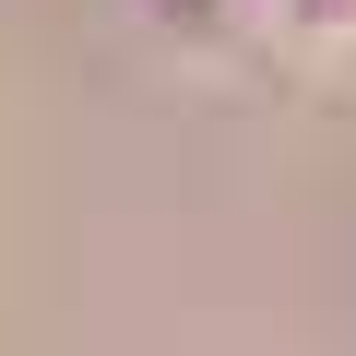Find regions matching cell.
<instances>
[{"instance_id": "3", "label": "cell", "mask_w": 356, "mask_h": 356, "mask_svg": "<svg viewBox=\"0 0 356 356\" xmlns=\"http://www.w3.org/2000/svg\"><path fill=\"white\" fill-rule=\"evenodd\" d=\"M250 13H261V36H285V0H250Z\"/></svg>"}, {"instance_id": "2", "label": "cell", "mask_w": 356, "mask_h": 356, "mask_svg": "<svg viewBox=\"0 0 356 356\" xmlns=\"http://www.w3.org/2000/svg\"><path fill=\"white\" fill-rule=\"evenodd\" d=\"M285 48H309V60L356 48V0H285Z\"/></svg>"}, {"instance_id": "1", "label": "cell", "mask_w": 356, "mask_h": 356, "mask_svg": "<svg viewBox=\"0 0 356 356\" xmlns=\"http://www.w3.org/2000/svg\"><path fill=\"white\" fill-rule=\"evenodd\" d=\"M131 24H143V36H154L166 60H202V72H226V60L273 48L250 0H131Z\"/></svg>"}]
</instances>
